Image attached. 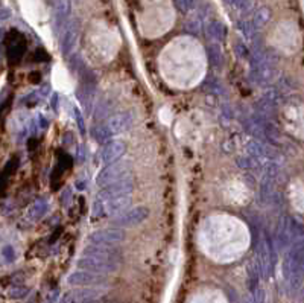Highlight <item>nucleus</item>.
<instances>
[{
	"mask_svg": "<svg viewBox=\"0 0 304 303\" xmlns=\"http://www.w3.org/2000/svg\"><path fill=\"white\" fill-rule=\"evenodd\" d=\"M163 73L180 87L196 84L204 73V54L199 46L187 39L175 41L163 54Z\"/></svg>",
	"mask_w": 304,
	"mask_h": 303,
	"instance_id": "obj_1",
	"label": "nucleus"
},
{
	"mask_svg": "<svg viewBox=\"0 0 304 303\" xmlns=\"http://www.w3.org/2000/svg\"><path fill=\"white\" fill-rule=\"evenodd\" d=\"M148 217V210L145 207H134L128 212H123L116 218L117 227H135L142 224Z\"/></svg>",
	"mask_w": 304,
	"mask_h": 303,
	"instance_id": "obj_2",
	"label": "nucleus"
},
{
	"mask_svg": "<svg viewBox=\"0 0 304 303\" xmlns=\"http://www.w3.org/2000/svg\"><path fill=\"white\" fill-rule=\"evenodd\" d=\"M102 282H104V277L100 276V273L97 274V273L87 271V270L76 271L69 277V283L75 286H92V285H97Z\"/></svg>",
	"mask_w": 304,
	"mask_h": 303,
	"instance_id": "obj_3",
	"label": "nucleus"
},
{
	"mask_svg": "<svg viewBox=\"0 0 304 303\" xmlns=\"http://www.w3.org/2000/svg\"><path fill=\"white\" fill-rule=\"evenodd\" d=\"M99 291L95 288H81L76 289V291H69L62 296L61 303H87L96 300V297H99Z\"/></svg>",
	"mask_w": 304,
	"mask_h": 303,
	"instance_id": "obj_4",
	"label": "nucleus"
},
{
	"mask_svg": "<svg viewBox=\"0 0 304 303\" xmlns=\"http://www.w3.org/2000/svg\"><path fill=\"white\" fill-rule=\"evenodd\" d=\"M78 267L87 271H93V273H105V271H111L116 268V265L107 262L104 259H97V258H92V256H85L82 259L78 261Z\"/></svg>",
	"mask_w": 304,
	"mask_h": 303,
	"instance_id": "obj_5",
	"label": "nucleus"
},
{
	"mask_svg": "<svg viewBox=\"0 0 304 303\" xmlns=\"http://www.w3.org/2000/svg\"><path fill=\"white\" fill-rule=\"evenodd\" d=\"M126 172V169L120 165H108L102 172L99 174L97 182L100 186H108L110 183H116L123 180L122 175Z\"/></svg>",
	"mask_w": 304,
	"mask_h": 303,
	"instance_id": "obj_6",
	"label": "nucleus"
},
{
	"mask_svg": "<svg viewBox=\"0 0 304 303\" xmlns=\"http://www.w3.org/2000/svg\"><path fill=\"white\" fill-rule=\"evenodd\" d=\"M123 238V233L120 229H105V230H99L92 235V241L93 244L99 245H110L113 242H117Z\"/></svg>",
	"mask_w": 304,
	"mask_h": 303,
	"instance_id": "obj_7",
	"label": "nucleus"
},
{
	"mask_svg": "<svg viewBox=\"0 0 304 303\" xmlns=\"http://www.w3.org/2000/svg\"><path fill=\"white\" fill-rule=\"evenodd\" d=\"M125 151V143L120 141H111L105 145L102 151V160L105 165H113L114 162H117Z\"/></svg>",
	"mask_w": 304,
	"mask_h": 303,
	"instance_id": "obj_8",
	"label": "nucleus"
},
{
	"mask_svg": "<svg viewBox=\"0 0 304 303\" xmlns=\"http://www.w3.org/2000/svg\"><path fill=\"white\" fill-rule=\"evenodd\" d=\"M133 123V118L130 113H120V115L113 116L108 122V130L111 133H122L125 130H128Z\"/></svg>",
	"mask_w": 304,
	"mask_h": 303,
	"instance_id": "obj_9",
	"label": "nucleus"
},
{
	"mask_svg": "<svg viewBox=\"0 0 304 303\" xmlns=\"http://www.w3.org/2000/svg\"><path fill=\"white\" fill-rule=\"evenodd\" d=\"M76 35H78V26L76 24H72V26L64 32L61 39V47L64 52H69V50L73 47V43L76 40Z\"/></svg>",
	"mask_w": 304,
	"mask_h": 303,
	"instance_id": "obj_10",
	"label": "nucleus"
},
{
	"mask_svg": "<svg viewBox=\"0 0 304 303\" xmlns=\"http://www.w3.org/2000/svg\"><path fill=\"white\" fill-rule=\"evenodd\" d=\"M269 16H271V12L268 8H260L256 11V14H254V26L256 28H262L263 24L269 20Z\"/></svg>",
	"mask_w": 304,
	"mask_h": 303,
	"instance_id": "obj_11",
	"label": "nucleus"
},
{
	"mask_svg": "<svg viewBox=\"0 0 304 303\" xmlns=\"http://www.w3.org/2000/svg\"><path fill=\"white\" fill-rule=\"evenodd\" d=\"M70 12V5H69V0H62V2H59L58 8H57V21H62Z\"/></svg>",
	"mask_w": 304,
	"mask_h": 303,
	"instance_id": "obj_12",
	"label": "nucleus"
},
{
	"mask_svg": "<svg viewBox=\"0 0 304 303\" xmlns=\"http://www.w3.org/2000/svg\"><path fill=\"white\" fill-rule=\"evenodd\" d=\"M2 258H3V261L6 262V263H9V262H12L16 259V251H14V248H12L11 245H5L3 248H2Z\"/></svg>",
	"mask_w": 304,
	"mask_h": 303,
	"instance_id": "obj_13",
	"label": "nucleus"
},
{
	"mask_svg": "<svg viewBox=\"0 0 304 303\" xmlns=\"http://www.w3.org/2000/svg\"><path fill=\"white\" fill-rule=\"evenodd\" d=\"M44 209H46V206L44 204H41V203H37L32 209H31V212H29V215H32V217H41V213L44 212Z\"/></svg>",
	"mask_w": 304,
	"mask_h": 303,
	"instance_id": "obj_14",
	"label": "nucleus"
},
{
	"mask_svg": "<svg viewBox=\"0 0 304 303\" xmlns=\"http://www.w3.org/2000/svg\"><path fill=\"white\" fill-rule=\"evenodd\" d=\"M28 293V289L26 288H16L14 291H11V297H14V299H21L24 297Z\"/></svg>",
	"mask_w": 304,
	"mask_h": 303,
	"instance_id": "obj_15",
	"label": "nucleus"
}]
</instances>
